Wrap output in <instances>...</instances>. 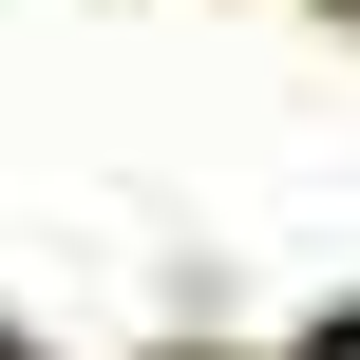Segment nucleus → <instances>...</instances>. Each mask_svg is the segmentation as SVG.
<instances>
[{
    "label": "nucleus",
    "mask_w": 360,
    "mask_h": 360,
    "mask_svg": "<svg viewBox=\"0 0 360 360\" xmlns=\"http://www.w3.org/2000/svg\"><path fill=\"white\" fill-rule=\"evenodd\" d=\"M323 360H360V342H323Z\"/></svg>",
    "instance_id": "obj_1"
}]
</instances>
